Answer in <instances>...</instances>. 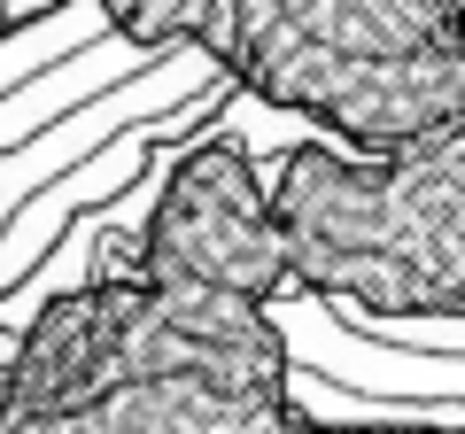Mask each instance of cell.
<instances>
[{"label":"cell","instance_id":"4","mask_svg":"<svg viewBox=\"0 0 465 434\" xmlns=\"http://www.w3.org/2000/svg\"><path fill=\"white\" fill-rule=\"evenodd\" d=\"M63 8H78V0H0V16H8V32H32V24L63 16Z\"/></svg>","mask_w":465,"mask_h":434},{"label":"cell","instance_id":"1","mask_svg":"<svg viewBox=\"0 0 465 434\" xmlns=\"http://www.w3.org/2000/svg\"><path fill=\"white\" fill-rule=\"evenodd\" d=\"M148 271L171 295L202 287V295H217V302H264L272 287L295 271L280 202H264L249 155L232 148V140L194 148L171 171V186L155 194Z\"/></svg>","mask_w":465,"mask_h":434},{"label":"cell","instance_id":"2","mask_svg":"<svg viewBox=\"0 0 465 434\" xmlns=\"http://www.w3.org/2000/svg\"><path fill=\"white\" fill-rule=\"evenodd\" d=\"M179 47V39H171ZM155 39H133V32H101L94 47H78L70 63H78V78H54V85H8V117H0V148H24V140H39L47 124H63L70 109H85V94H116L124 78H140V70L155 63Z\"/></svg>","mask_w":465,"mask_h":434},{"label":"cell","instance_id":"3","mask_svg":"<svg viewBox=\"0 0 465 434\" xmlns=\"http://www.w3.org/2000/svg\"><path fill=\"white\" fill-rule=\"evenodd\" d=\"M101 32H116V16H109V8H63V16L32 24V32H8V63H0V78H8V85H32L39 70H47V54L63 63V54L94 47Z\"/></svg>","mask_w":465,"mask_h":434}]
</instances>
